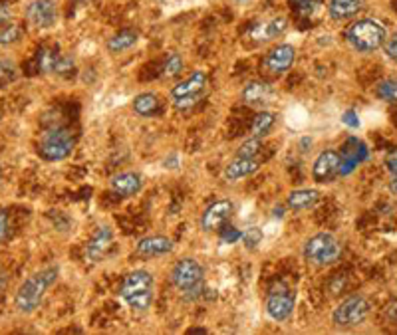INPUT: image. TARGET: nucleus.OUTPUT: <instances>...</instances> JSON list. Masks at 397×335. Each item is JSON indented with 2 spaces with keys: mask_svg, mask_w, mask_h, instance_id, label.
<instances>
[{
  "mask_svg": "<svg viewBox=\"0 0 397 335\" xmlns=\"http://www.w3.org/2000/svg\"><path fill=\"white\" fill-rule=\"evenodd\" d=\"M113 248V232L108 226H102L96 234L92 237V240L86 246V258L90 262H102L108 258V254Z\"/></svg>",
  "mask_w": 397,
  "mask_h": 335,
  "instance_id": "13",
  "label": "nucleus"
},
{
  "mask_svg": "<svg viewBox=\"0 0 397 335\" xmlns=\"http://www.w3.org/2000/svg\"><path fill=\"white\" fill-rule=\"evenodd\" d=\"M58 278V268L56 266H50V268H44L40 272L28 276L18 292L14 295V307L20 311V313H32L40 307L42 300L46 295V290L52 286Z\"/></svg>",
  "mask_w": 397,
  "mask_h": 335,
  "instance_id": "1",
  "label": "nucleus"
},
{
  "mask_svg": "<svg viewBox=\"0 0 397 335\" xmlns=\"http://www.w3.org/2000/svg\"><path fill=\"white\" fill-rule=\"evenodd\" d=\"M389 189H391V191L397 195V175L391 179V182H389Z\"/></svg>",
  "mask_w": 397,
  "mask_h": 335,
  "instance_id": "43",
  "label": "nucleus"
},
{
  "mask_svg": "<svg viewBox=\"0 0 397 335\" xmlns=\"http://www.w3.org/2000/svg\"><path fill=\"white\" fill-rule=\"evenodd\" d=\"M56 58H58V52L56 50H50V48H42L36 56V62H38V70L42 71H52L54 70Z\"/></svg>",
  "mask_w": 397,
  "mask_h": 335,
  "instance_id": "27",
  "label": "nucleus"
},
{
  "mask_svg": "<svg viewBox=\"0 0 397 335\" xmlns=\"http://www.w3.org/2000/svg\"><path fill=\"white\" fill-rule=\"evenodd\" d=\"M385 38H387V30L382 22L373 18H359L346 30V40L359 54H371L380 50L384 46Z\"/></svg>",
  "mask_w": 397,
  "mask_h": 335,
  "instance_id": "2",
  "label": "nucleus"
},
{
  "mask_svg": "<svg viewBox=\"0 0 397 335\" xmlns=\"http://www.w3.org/2000/svg\"><path fill=\"white\" fill-rule=\"evenodd\" d=\"M76 68V62H74V58L68 56V54H58L56 58V64H54V74H60V76H68L72 74Z\"/></svg>",
  "mask_w": 397,
  "mask_h": 335,
  "instance_id": "31",
  "label": "nucleus"
},
{
  "mask_svg": "<svg viewBox=\"0 0 397 335\" xmlns=\"http://www.w3.org/2000/svg\"><path fill=\"white\" fill-rule=\"evenodd\" d=\"M370 316V302L364 295H350L332 311V321L338 327H357Z\"/></svg>",
  "mask_w": 397,
  "mask_h": 335,
  "instance_id": "7",
  "label": "nucleus"
},
{
  "mask_svg": "<svg viewBox=\"0 0 397 335\" xmlns=\"http://www.w3.org/2000/svg\"><path fill=\"white\" fill-rule=\"evenodd\" d=\"M110 187L115 195L133 196L143 189V179H141L139 173L125 171V173H120V175H113V177H111Z\"/></svg>",
  "mask_w": 397,
  "mask_h": 335,
  "instance_id": "14",
  "label": "nucleus"
},
{
  "mask_svg": "<svg viewBox=\"0 0 397 335\" xmlns=\"http://www.w3.org/2000/svg\"><path fill=\"white\" fill-rule=\"evenodd\" d=\"M183 70V58L179 56V54H169L167 60H165V66H163V76L165 78H175L179 76Z\"/></svg>",
  "mask_w": 397,
  "mask_h": 335,
  "instance_id": "29",
  "label": "nucleus"
},
{
  "mask_svg": "<svg viewBox=\"0 0 397 335\" xmlns=\"http://www.w3.org/2000/svg\"><path fill=\"white\" fill-rule=\"evenodd\" d=\"M385 169L396 177L397 175V151H394V153H389L387 157H385Z\"/></svg>",
  "mask_w": 397,
  "mask_h": 335,
  "instance_id": "40",
  "label": "nucleus"
},
{
  "mask_svg": "<svg viewBox=\"0 0 397 335\" xmlns=\"http://www.w3.org/2000/svg\"><path fill=\"white\" fill-rule=\"evenodd\" d=\"M13 20V8L6 2H0V26H6Z\"/></svg>",
  "mask_w": 397,
  "mask_h": 335,
  "instance_id": "38",
  "label": "nucleus"
},
{
  "mask_svg": "<svg viewBox=\"0 0 397 335\" xmlns=\"http://www.w3.org/2000/svg\"><path fill=\"white\" fill-rule=\"evenodd\" d=\"M10 238V216L6 210H0V242H6Z\"/></svg>",
  "mask_w": 397,
  "mask_h": 335,
  "instance_id": "36",
  "label": "nucleus"
},
{
  "mask_svg": "<svg viewBox=\"0 0 397 335\" xmlns=\"http://www.w3.org/2000/svg\"><path fill=\"white\" fill-rule=\"evenodd\" d=\"M153 288L155 280L147 270H133L127 274L122 284L120 295L127 306L136 311H145L153 304Z\"/></svg>",
  "mask_w": 397,
  "mask_h": 335,
  "instance_id": "3",
  "label": "nucleus"
},
{
  "mask_svg": "<svg viewBox=\"0 0 397 335\" xmlns=\"http://www.w3.org/2000/svg\"><path fill=\"white\" fill-rule=\"evenodd\" d=\"M274 121H276V115H274L273 112H261L257 117H254L252 127H250L252 135H254V137H264V135H268L270 129L274 127Z\"/></svg>",
  "mask_w": 397,
  "mask_h": 335,
  "instance_id": "24",
  "label": "nucleus"
},
{
  "mask_svg": "<svg viewBox=\"0 0 397 335\" xmlns=\"http://www.w3.org/2000/svg\"><path fill=\"white\" fill-rule=\"evenodd\" d=\"M26 20L36 28H50L58 20L54 0H32L26 6Z\"/></svg>",
  "mask_w": 397,
  "mask_h": 335,
  "instance_id": "11",
  "label": "nucleus"
},
{
  "mask_svg": "<svg viewBox=\"0 0 397 335\" xmlns=\"http://www.w3.org/2000/svg\"><path fill=\"white\" fill-rule=\"evenodd\" d=\"M24 36V28L18 24H6L0 28V46H13L20 42V38Z\"/></svg>",
  "mask_w": 397,
  "mask_h": 335,
  "instance_id": "25",
  "label": "nucleus"
},
{
  "mask_svg": "<svg viewBox=\"0 0 397 335\" xmlns=\"http://www.w3.org/2000/svg\"><path fill=\"white\" fill-rule=\"evenodd\" d=\"M342 121L348 127H357L359 126V119H357V113L354 110H348V112L342 115Z\"/></svg>",
  "mask_w": 397,
  "mask_h": 335,
  "instance_id": "39",
  "label": "nucleus"
},
{
  "mask_svg": "<svg viewBox=\"0 0 397 335\" xmlns=\"http://www.w3.org/2000/svg\"><path fill=\"white\" fill-rule=\"evenodd\" d=\"M385 313H387L391 320H397V300H394L391 304H387V309H385Z\"/></svg>",
  "mask_w": 397,
  "mask_h": 335,
  "instance_id": "41",
  "label": "nucleus"
},
{
  "mask_svg": "<svg viewBox=\"0 0 397 335\" xmlns=\"http://www.w3.org/2000/svg\"><path fill=\"white\" fill-rule=\"evenodd\" d=\"M296 306V293L284 282H274L266 295V313L274 321H286Z\"/></svg>",
  "mask_w": 397,
  "mask_h": 335,
  "instance_id": "8",
  "label": "nucleus"
},
{
  "mask_svg": "<svg viewBox=\"0 0 397 335\" xmlns=\"http://www.w3.org/2000/svg\"><path fill=\"white\" fill-rule=\"evenodd\" d=\"M290 2V6L296 10V12H300V15H314L316 10L322 6V2L324 0H288Z\"/></svg>",
  "mask_w": 397,
  "mask_h": 335,
  "instance_id": "28",
  "label": "nucleus"
},
{
  "mask_svg": "<svg viewBox=\"0 0 397 335\" xmlns=\"http://www.w3.org/2000/svg\"><path fill=\"white\" fill-rule=\"evenodd\" d=\"M4 290H6V278H4V276L0 274V295L4 293Z\"/></svg>",
  "mask_w": 397,
  "mask_h": 335,
  "instance_id": "42",
  "label": "nucleus"
},
{
  "mask_svg": "<svg viewBox=\"0 0 397 335\" xmlns=\"http://www.w3.org/2000/svg\"><path fill=\"white\" fill-rule=\"evenodd\" d=\"M173 250V240L161 234H155V237H145L137 242L136 252L139 256H145V258H155V256H163Z\"/></svg>",
  "mask_w": 397,
  "mask_h": 335,
  "instance_id": "15",
  "label": "nucleus"
},
{
  "mask_svg": "<svg viewBox=\"0 0 397 335\" xmlns=\"http://www.w3.org/2000/svg\"><path fill=\"white\" fill-rule=\"evenodd\" d=\"M318 200H320V193L316 189H296L286 196L288 209L294 210V212L312 209Z\"/></svg>",
  "mask_w": 397,
  "mask_h": 335,
  "instance_id": "21",
  "label": "nucleus"
},
{
  "mask_svg": "<svg viewBox=\"0 0 397 335\" xmlns=\"http://www.w3.org/2000/svg\"><path fill=\"white\" fill-rule=\"evenodd\" d=\"M262 149V137H250L247 139L241 147H238V151H236V157H248V159H254L257 155L261 153Z\"/></svg>",
  "mask_w": 397,
  "mask_h": 335,
  "instance_id": "26",
  "label": "nucleus"
},
{
  "mask_svg": "<svg viewBox=\"0 0 397 335\" xmlns=\"http://www.w3.org/2000/svg\"><path fill=\"white\" fill-rule=\"evenodd\" d=\"M342 256L340 240L330 232H318L310 237L304 244V258L314 266L336 264Z\"/></svg>",
  "mask_w": 397,
  "mask_h": 335,
  "instance_id": "5",
  "label": "nucleus"
},
{
  "mask_svg": "<svg viewBox=\"0 0 397 335\" xmlns=\"http://www.w3.org/2000/svg\"><path fill=\"white\" fill-rule=\"evenodd\" d=\"M241 240L247 248H257L262 242V230L259 226H250V228H247V232H243Z\"/></svg>",
  "mask_w": 397,
  "mask_h": 335,
  "instance_id": "32",
  "label": "nucleus"
},
{
  "mask_svg": "<svg viewBox=\"0 0 397 335\" xmlns=\"http://www.w3.org/2000/svg\"><path fill=\"white\" fill-rule=\"evenodd\" d=\"M378 98L384 101H397V80H385L378 85Z\"/></svg>",
  "mask_w": 397,
  "mask_h": 335,
  "instance_id": "30",
  "label": "nucleus"
},
{
  "mask_svg": "<svg viewBox=\"0 0 397 335\" xmlns=\"http://www.w3.org/2000/svg\"><path fill=\"white\" fill-rule=\"evenodd\" d=\"M76 139L66 127H54L42 135L38 153L46 161H64L74 151Z\"/></svg>",
  "mask_w": 397,
  "mask_h": 335,
  "instance_id": "6",
  "label": "nucleus"
},
{
  "mask_svg": "<svg viewBox=\"0 0 397 335\" xmlns=\"http://www.w3.org/2000/svg\"><path fill=\"white\" fill-rule=\"evenodd\" d=\"M16 78V66L10 60H0V84L13 82Z\"/></svg>",
  "mask_w": 397,
  "mask_h": 335,
  "instance_id": "33",
  "label": "nucleus"
},
{
  "mask_svg": "<svg viewBox=\"0 0 397 335\" xmlns=\"http://www.w3.org/2000/svg\"><path fill=\"white\" fill-rule=\"evenodd\" d=\"M233 214V203L231 200H215L213 205H209L205 212L201 214V228L205 232H217L222 230L225 224L229 223Z\"/></svg>",
  "mask_w": 397,
  "mask_h": 335,
  "instance_id": "10",
  "label": "nucleus"
},
{
  "mask_svg": "<svg viewBox=\"0 0 397 335\" xmlns=\"http://www.w3.org/2000/svg\"><path fill=\"white\" fill-rule=\"evenodd\" d=\"M206 85V74L205 71H195L191 74L187 80H183V82H179L177 85H173V89H171V98L177 99V98H185V96H201L203 94V89H205Z\"/></svg>",
  "mask_w": 397,
  "mask_h": 335,
  "instance_id": "18",
  "label": "nucleus"
},
{
  "mask_svg": "<svg viewBox=\"0 0 397 335\" xmlns=\"http://www.w3.org/2000/svg\"><path fill=\"white\" fill-rule=\"evenodd\" d=\"M382 50H384V54L389 58V60H397V30L391 34V36L385 38Z\"/></svg>",
  "mask_w": 397,
  "mask_h": 335,
  "instance_id": "35",
  "label": "nucleus"
},
{
  "mask_svg": "<svg viewBox=\"0 0 397 335\" xmlns=\"http://www.w3.org/2000/svg\"><path fill=\"white\" fill-rule=\"evenodd\" d=\"M201 99V96H185V98H177L173 99V108L179 110V112H187V110H191L197 105V101Z\"/></svg>",
  "mask_w": 397,
  "mask_h": 335,
  "instance_id": "34",
  "label": "nucleus"
},
{
  "mask_svg": "<svg viewBox=\"0 0 397 335\" xmlns=\"http://www.w3.org/2000/svg\"><path fill=\"white\" fill-rule=\"evenodd\" d=\"M205 268L195 258H183L171 270V282L187 300H195L203 293Z\"/></svg>",
  "mask_w": 397,
  "mask_h": 335,
  "instance_id": "4",
  "label": "nucleus"
},
{
  "mask_svg": "<svg viewBox=\"0 0 397 335\" xmlns=\"http://www.w3.org/2000/svg\"><path fill=\"white\" fill-rule=\"evenodd\" d=\"M366 0H330L328 15L332 20H348L364 8Z\"/></svg>",
  "mask_w": 397,
  "mask_h": 335,
  "instance_id": "20",
  "label": "nucleus"
},
{
  "mask_svg": "<svg viewBox=\"0 0 397 335\" xmlns=\"http://www.w3.org/2000/svg\"><path fill=\"white\" fill-rule=\"evenodd\" d=\"M273 96V87L266 82H261V80H254V82H248L243 92H241V99L247 103V105H252V108H261L264 105L268 99Z\"/></svg>",
  "mask_w": 397,
  "mask_h": 335,
  "instance_id": "17",
  "label": "nucleus"
},
{
  "mask_svg": "<svg viewBox=\"0 0 397 335\" xmlns=\"http://www.w3.org/2000/svg\"><path fill=\"white\" fill-rule=\"evenodd\" d=\"M342 171V155L336 149H326L316 157L312 165V177L316 182L334 181Z\"/></svg>",
  "mask_w": 397,
  "mask_h": 335,
  "instance_id": "9",
  "label": "nucleus"
},
{
  "mask_svg": "<svg viewBox=\"0 0 397 335\" xmlns=\"http://www.w3.org/2000/svg\"><path fill=\"white\" fill-rule=\"evenodd\" d=\"M288 28V20L284 16H278V18H273V20H266V22H261L252 28V38L257 42H268V40H274L278 36H282Z\"/></svg>",
  "mask_w": 397,
  "mask_h": 335,
  "instance_id": "19",
  "label": "nucleus"
},
{
  "mask_svg": "<svg viewBox=\"0 0 397 335\" xmlns=\"http://www.w3.org/2000/svg\"><path fill=\"white\" fill-rule=\"evenodd\" d=\"M296 58V48L292 44H278L268 52V56L264 60V68L278 76V74H286Z\"/></svg>",
  "mask_w": 397,
  "mask_h": 335,
  "instance_id": "12",
  "label": "nucleus"
},
{
  "mask_svg": "<svg viewBox=\"0 0 397 335\" xmlns=\"http://www.w3.org/2000/svg\"><path fill=\"white\" fill-rule=\"evenodd\" d=\"M159 110V98L151 92H145V94H139L136 99H133V112L141 117H149L153 113Z\"/></svg>",
  "mask_w": 397,
  "mask_h": 335,
  "instance_id": "23",
  "label": "nucleus"
},
{
  "mask_svg": "<svg viewBox=\"0 0 397 335\" xmlns=\"http://www.w3.org/2000/svg\"><path fill=\"white\" fill-rule=\"evenodd\" d=\"M139 40V34L136 30H120L118 34H113L110 40H108V50L111 54H120V52H125L129 48H133Z\"/></svg>",
  "mask_w": 397,
  "mask_h": 335,
  "instance_id": "22",
  "label": "nucleus"
},
{
  "mask_svg": "<svg viewBox=\"0 0 397 335\" xmlns=\"http://www.w3.org/2000/svg\"><path fill=\"white\" fill-rule=\"evenodd\" d=\"M241 237H243L241 230H236L233 226H229V228H225V232L220 234V240H222L225 244H233L236 240H241Z\"/></svg>",
  "mask_w": 397,
  "mask_h": 335,
  "instance_id": "37",
  "label": "nucleus"
},
{
  "mask_svg": "<svg viewBox=\"0 0 397 335\" xmlns=\"http://www.w3.org/2000/svg\"><path fill=\"white\" fill-rule=\"evenodd\" d=\"M261 169V161L254 157V159H248V157H236L233 159L227 167H225V179L229 182L241 181L245 177L254 175L257 171Z\"/></svg>",
  "mask_w": 397,
  "mask_h": 335,
  "instance_id": "16",
  "label": "nucleus"
}]
</instances>
